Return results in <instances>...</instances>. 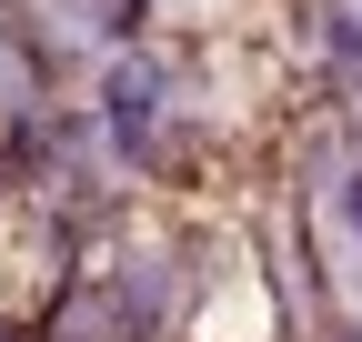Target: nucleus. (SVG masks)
I'll return each instance as SVG.
<instances>
[{
	"mask_svg": "<svg viewBox=\"0 0 362 342\" xmlns=\"http://www.w3.org/2000/svg\"><path fill=\"white\" fill-rule=\"evenodd\" d=\"M101 101H111V131H121V151H151V141H161V71H151V61H121Z\"/></svg>",
	"mask_w": 362,
	"mask_h": 342,
	"instance_id": "1",
	"label": "nucleus"
},
{
	"mask_svg": "<svg viewBox=\"0 0 362 342\" xmlns=\"http://www.w3.org/2000/svg\"><path fill=\"white\" fill-rule=\"evenodd\" d=\"M71 20H90V30H141V0H71Z\"/></svg>",
	"mask_w": 362,
	"mask_h": 342,
	"instance_id": "2",
	"label": "nucleus"
},
{
	"mask_svg": "<svg viewBox=\"0 0 362 342\" xmlns=\"http://www.w3.org/2000/svg\"><path fill=\"white\" fill-rule=\"evenodd\" d=\"M0 342H11V322H0Z\"/></svg>",
	"mask_w": 362,
	"mask_h": 342,
	"instance_id": "3",
	"label": "nucleus"
}]
</instances>
